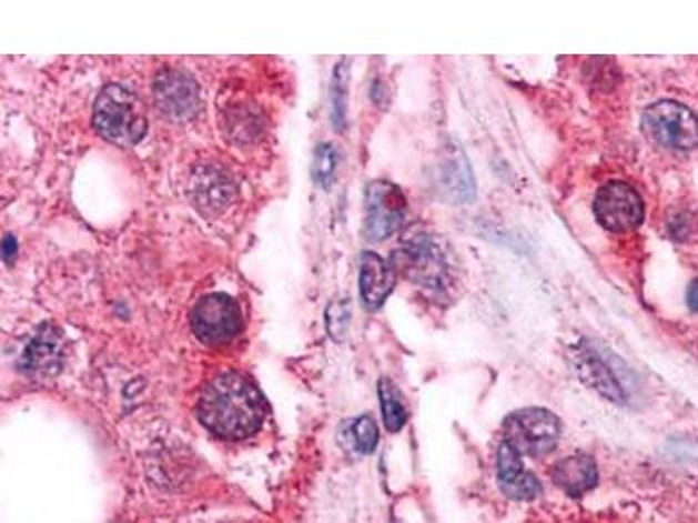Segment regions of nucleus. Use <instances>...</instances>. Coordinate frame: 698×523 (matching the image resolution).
Masks as SVG:
<instances>
[{
  "label": "nucleus",
  "instance_id": "nucleus-3",
  "mask_svg": "<svg viewBox=\"0 0 698 523\" xmlns=\"http://www.w3.org/2000/svg\"><path fill=\"white\" fill-rule=\"evenodd\" d=\"M560 431L563 424L550 410L524 409L508 415L505 421V442L520 454L542 457L556 449Z\"/></svg>",
  "mask_w": 698,
  "mask_h": 523
},
{
  "label": "nucleus",
  "instance_id": "nucleus-21",
  "mask_svg": "<svg viewBox=\"0 0 698 523\" xmlns=\"http://www.w3.org/2000/svg\"><path fill=\"white\" fill-rule=\"evenodd\" d=\"M353 442L362 454H371L380 442V430L374 419L364 415L356 419L352 428Z\"/></svg>",
  "mask_w": 698,
  "mask_h": 523
},
{
  "label": "nucleus",
  "instance_id": "nucleus-23",
  "mask_svg": "<svg viewBox=\"0 0 698 523\" xmlns=\"http://www.w3.org/2000/svg\"><path fill=\"white\" fill-rule=\"evenodd\" d=\"M688 308L698 313V280H695L688 289Z\"/></svg>",
  "mask_w": 698,
  "mask_h": 523
},
{
  "label": "nucleus",
  "instance_id": "nucleus-14",
  "mask_svg": "<svg viewBox=\"0 0 698 523\" xmlns=\"http://www.w3.org/2000/svg\"><path fill=\"white\" fill-rule=\"evenodd\" d=\"M552 480L560 491L580 497L593 491L599 480L596 461L587 454H573L560 459L552 471Z\"/></svg>",
  "mask_w": 698,
  "mask_h": 523
},
{
  "label": "nucleus",
  "instance_id": "nucleus-22",
  "mask_svg": "<svg viewBox=\"0 0 698 523\" xmlns=\"http://www.w3.org/2000/svg\"><path fill=\"white\" fill-rule=\"evenodd\" d=\"M17 238L11 234L6 235L4 241H2V257H4L6 262H8V264H11V262L17 259Z\"/></svg>",
  "mask_w": 698,
  "mask_h": 523
},
{
  "label": "nucleus",
  "instance_id": "nucleus-12",
  "mask_svg": "<svg viewBox=\"0 0 698 523\" xmlns=\"http://www.w3.org/2000/svg\"><path fill=\"white\" fill-rule=\"evenodd\" d=\"M192 201L204 215H215L225 210L234 194V187L227 174L213 168H204L192 177Z\"/></svg>",
  "mask_w": 698,
  "mask_h": 523
},
{
  "label": "nucleus",
  "instance_id": "nucleus-4",
  "mask_svg": "<svg viewBox=\"0 0 698 523\" xmlns=\"http://www.w3.org/2000/svg\"><path fill=\"white\" fill-rule=\"evenodd\" d=\"M643 128L649 139L676 151H690L698 145L697 115L678 102L664 100L648 107L643 114Z\"/></svg>",
  "mask_w": 698,
  "mask_h": 523
},
{
  "label": "nucleus",
  "instance_id": "nucleus-8",
  "mask_svg": "<svg viewBox=\"0 0 698 523\" xmlns=\"http://www.w3.org/2000/svg\"><path fill=\"white\" fill-rule=\"evenodd\" d=\"M155 105L172 121H188L200 109V86L180 70H163L152 84Z\"/></svg>",
  "mask_w": 698,
  "mask_h": 523
},
{
  "label": "nucleus",
  "instance_id": "nucleus-15",
  "mask_svg": "<svg viewBox=\"0 0 698 523\" xmlns=\"http://www.w3.org/2000/svg\"><path fill=\"white\" fill-rule=\"evenodd\" d=\"M380 402L386 430L392 431V433L401 431L408 419L407 409H405L401 391L390 379H381L380 381Z\"/></svg>",
  "mask_w": 698,
  "mask_h": 523
},
{
  "label": "nucleus",
  "instance_id": "nucleus-7",
  "mask_svg": "<svg viewBox=\"0 0 698 523\" xmlns=\"http://www.w3.org/2000/svg\"><path fill=\"white\" fill-rule=\"evenodd\" d=\"M407 201L398 187L390 182H374L367 189V222L365 234L383 241L395 234L404 222Z\"/></svg>",
  "mask_w": 698,
  "mask_h": 523
},
{
  "label": "nucleus",
  "instance_id": "nucleus-11",
  "mask_svg": "<svg viewBox=\"0 0 698 523\" xmlns=\"http://www.w3.org/2000/svg\"><path fill=\"white\" fill-rule=\"evenodd\" d=\"M63 345L60 332L53 326H44L27 345L21 358V369L32 378L45 379L57 375L62 369Z\"/></svg>",
  "mask_w": 698,
  "mask_h": 523
},
{
  "label": "nucleus",
  "instance_id": "nucleus-9",
  "mask_svg": "<svg viewBox=\"0 0 698 523\" xmlns=\"http://www.w3.org/2000/svg\"><path fill=\"white\" fill-rule=\"evenodd\" d=\"M437 191L453 204L471 203L475 199V180L471 163L457 143L451 142L442 149L437 161Z\"/></svg>",
  "mask_w": 698,
  "mask_h": 523
},
{
  "label": "nucleus",
  "instance_id": "nucleus-19",
  "mask_svg": "<svg viewBox=\"0 0 698 523\" xmlns=\"http://www.w3.org/2000/svg\"><path fill=\"white\" fill-rule=\"evenodd\" d=\"M352 323V304L347 299L331 302L327 309V330L334 341H344L347 326Z\"/></svg>",
  "mask_w": 698,
  "mask_h": 523
},
{
  "label": "nucleus",
  "instance_id": "nucleus-1",
  "mask_svg": "<svg viewBox=\"0 0 698 523\" xmlns=\"http://www.w3.org/2000/svg\"><path fill=\"white\" fill-rule=\"evenodd\" d=\"M198 415L204 426L225 440L249 439L266 418V402L246 375L225 372L201 393Z\"/></svg>",
  "mask_w": 698,
  "mask_h": 523
},
{
  "label": "nucleus",
  "instance_id": "nucleus-16",
  "mask_svg": "<svg viewBox=\"0 0 698 523\" xmlns=\"http://www.w3.org/2000/svg\"><path fill=\"white\" fill-rule=\"evenodd\" d=\"M340 167V152L332 143H320L316 147L315 155H313V167L311 173L313 179L322 189L328 191L332 183L335 182V173Z\"/></svg>",
  "mask_w": 698,
  "mask_h": 523
},
{
  "label": "nucleus",
  "instance_id": "nucleus-2",
  "mask_svg": "<svg viewBox=\"0 0 698 523\" xmlns=\"http://www.w3.org/2000/svg\"><path fill=\"white\" fill-rule=\"evenodd\" d=\"M94 128L103 139L119 147H133L148 133V118L133 91L109 84L100 91L93 110Z\"/></svg>",
  "mask_w": 698,
  "mask_h": 523
},
{
  "label": "nucleus",
  "instance_id": "nucleus-18",
  "mask_svg": "<svg viewBox=\"0 0 698 523\" xmlns=\"http://www.w3.org/2000/svg\"><path fill=\"white\" fill-rule=\"evenodd\" d=\"M347 67L344 63L335 67L332 79V119L337 128L344 127L346 115Z\"/></svg>",
  "mask_w": 698,
  "mask_h": 523
},
{
  "label": "nucleus",
  "instance_id": "nucleus-20",
  "mask_svg": "<svg viewBox=\"0 0 698 523\" xmlns=\"http://www.w3.org/2000/svg\"><path fill=\"white\" fill-rule=\"evenodd\" d=\"M523 454L517 449L510 445V443L503 442L498 451V483L512 482L523 473Z\"/></svg>",
  "mask_w": 698,
  "mask_h": 523
},
{
  "label": "nucleus",
  "instance_id": "nucleus-17",
  "mask_svg": "<svg viewBox=\"0 0 698 523\" xmlns=\"http://www.w3.org/2000/svg\"><path fill=\"white\" fill-rule=\"evenodd\" d=\"M499 487H502L503 494L514 501H533L544 491L539 480L529 471H523L517 479L503 483Z\"/></svg>",
  "mask_w": 698,
  "mask_h": 523
},
{
  "label": "nucleus",
  "instance_id": "nucleus-10",
  "mask_svg": "<svg viewBox=\"0 0 698 523\" xmlns=\"http://www.w3.org/2000/svg\"><path fill=\"white\" fill-rule=\"evenodd\" d=\"M573 358H575L578 378L588 388H593L600 396L618 405L627 402V394H625L624 385L620 384V379L615 375V370L593 345H580Z\"/></svg>",
  "mask_w": 698,
  "mask_h": 523
},
{
  "label": "nucleus",
  "instance_id": "nucleus-13",
  "mask_svg": "<svg viewBox=\"0 0 698 523\" xmlns=\"http://www.w3.org/2000/svg\"><path fill=\"white\" fill-rule=\"evenodd\" d=\"M395 289V272L377 253L365 252L360 262V293L368 309H377Z\"/></svg>",
  "mask_w": 698,
  "mask_h": 523
},
{
  "label": "nucleus",
  "instance_id": "nucleus-6",
  "mask_svg": "<svg viewBox=\"0 0 698 523\" xmlns=\"http://www.w3.org/2000/svg\"><path fill=\"white\" fill-rule=\"evenodd\" d=\"M594 213L603 228L624 234L641 225L645 204L633 187L624 182H609L597 192Z\"/></svg>",
  "mask_w": 698,
  "mask_h": 523
},
{
  "label": "nucleus",
  "instance_id": "nucleus-5",
  "mask_svg": "<svg viewBox=\"0 0 698 523\" xmlns=\"http://www.w3.org/2000/svg\"><path fill=\"white\" fill-rule=\"evenodd\" d=\"M191 325L203 344L224 345L240 333L242 313L231 296L212 293L192 309Z\"/></svg>",
  "mask_w": 698,
  "mask_h": 523
}]
</instances>
